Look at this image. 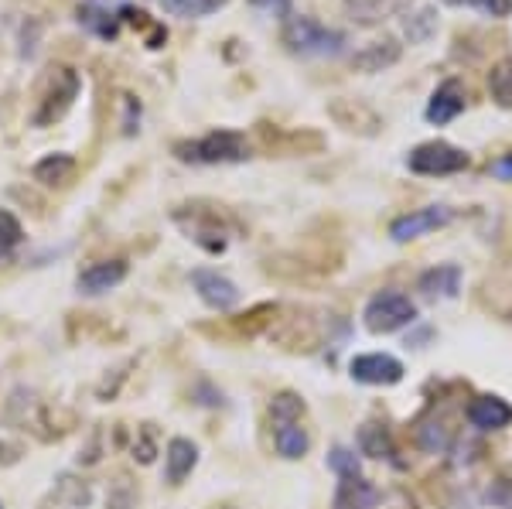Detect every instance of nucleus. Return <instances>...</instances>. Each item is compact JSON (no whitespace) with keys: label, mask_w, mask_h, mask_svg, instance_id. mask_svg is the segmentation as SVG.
I'll use <instances>...</instances> for the list:
<instances>
[{"label":"nucleus","mask_w":512,"mask_h":509,"mask_svg":"<svg viewBox=\"0 0 512 509\" xmlns=\"http://www.w3.org/2000/svg\"><path fill=\"white\" fill-rule=\"evenodd\" d=\"M403 31H407V38L414 41V45H420V41H427L437 31V11H417L414 18H407V24H403Z\"/></svg>","instance_id":"25"},{"label":"nucleus","mask_w":512,"mask_h":509,"mask_svg":"<svg viewBox=\"0 0 512 509\" xmlns=\"http://www.w3.org/2000/svg\"><path fill=\"white\" fill-rule=\"evenodd\" d=\"M123 277H127V260H99V264L79 270L76 287L82 294H106L117 284H123Z\"/></svg>","instance_id":"13"},{"label":"nucleus","mask_w":512,"mask_h":509,"mask_svg":"<svg viewBox=\"0 0 512 509\" xmlns=\"http://www.w3.org/2000/svg\"><path fill=\"white\" fill-rule=\"evenodd\" d=\"M465 103H468V93H465V86H461V79H444L441 86L434 89L431 103H427V120H431L434 127H444V123H451L465 110Z\"/></svg>","instance_id":"12"},{"label":"nucleus","mask_w":512,"mask_h":509,"mask_svg":"<svg viewBox=\"0 0 512 509\" xmlns=\"http://www.w3.org/2000/svg\"><path fill=\"white\" fill-rule=\"evenodd\" d=\"M407 168L414 171V175H427V178L458 175V171L468 168V154L444 141H427L407 154Z\"/></svg>","instance_id":"7"},{"label":"nucleus","mask_w":512,"mask_h":509,"mask_svg":"<svg viewBox=\"0 0 512 509\" xmlns=\"http://www.w3.org/2000/svg\"><path fill=\"white\" fill-rule=\"evenodd\" d=\"M229 0H161V7L175 18H205V14H216L219 7H226Z\"/></svg>","instance_id":"23"},{"label":"nucleus","mask_w":512,"mask_h":509,"mask_svg":"<svg viewBox=\"0 0 512 509\" xmlns=\"http://www.w3.org/2000/svg\"><path fill=\"white\" fill-rule=\"evenodd\" d=\"M270 424H274V445L277 455L294 462V458H304L311 448L308 428H304V400L297 393L284 390L270 400Z\"/></svg>","instance_id":"2"},{"label":"nucleus","mask_w":512,"mask_h":509,"mask_svg":"<svg viewBox=\"0 0 512 509\" xmlns=\"http://www.w3.org/2000/svg\"><path fill=\"white\" fill-rule=\"evenodd\" d=\"M420 291H424V298H454L461 291V270L451 264L431 267L420 277Z\"/></svg>","instance_id":"20"},{"label":"nucleus","mask_w":512,"mask_h":509,"mask_svg":"<svg viewBox=\"0 0 512 509\" xmlns=\"http://www.w3.org/2000/svg\"><path fill=\"white\" fill-rule=\"evenodd\" d=\"M451 219H454V209H448V205H427V209H414V212H407V216L393 219L390 236L396 243H407V240H417V236L448 226Z\"/></svg>","instance_id":"8"},{"label":"nucleus","mask_w":512,"mask_h":509,"mask_svg":"<svg viewBox=\"0 0 512 509\" xmlns=\"http://www.w3.org/2000/svg\"><path fill=\"white\" fill-rule=\"evenodd\" d=\"M492 175L502 178V182H512V154H506V158L492 161Z\"/></svg>","instance_id":"31"},{"label":"nucleus","mask_w":512,"mask_h":509,"mask_svg":"<svg viewBox=\"0 0 512 509\" xmlns=\"http://www.w3.org/2000/svg\"><path fill=\"white\" fill-rule=\"evenodd\" d=\"M280 38H284L287 52H294V55H338V52H342V45H345L342 31L325 28L321 21L304 18V14L287 18Z\"/></svg>","instance_id":"4"},{"label":"nucleus","mask_w":512,"mask_h":509,"mask_svg":"<svg viewBox=\"0 0 512 509\" xmlns=\"http://www.w3.org/2000/svg\"><path fill=\"white\" fill-rule=\"evenodd\" d=\"M468 421L475 424L478 431H499L512 424V407L502 397H475L468 404Z\"/></svg>","instance_id":"16"},{"label":"nucleus","mask_w":512,"mask_h":509,"mask_svg":"<svg viewBox=\"0 0 512 509\" xmlns=\"http://www.w3.org/2000/svg\"><path fill=\"white\" fill-rule=\"evenodd\" d=\"M123 4L120 7H110L106 0H82L79 4V24L86 31H93L96 38L103 41H113L120 35V24H123Z\"/></svg>","instance_id":"11"},{"label":"nucleus","mask_w":512,"mask_h":509,"mask_svg":"<svg viewBox=\"0 0 512 509\" xmlns=\"http://www.w3.org/2000/svg\"><path fill=\"white\" fill-rule=\"evenodd\" d=\"M448 7H478L489 18H509L512 14V0H444Z\"/></svg>","instance_id":"27"},{"label":"nucleus","mask_w":512,"mask_h":509,"mask_svg":"<svg viewBox=\"0 0 512 509\" xmlns=\"http://www.w3.org/2000/svg\"><path fill=\"white\" fill-rule=\"evenodd\" d=\"M332 117L342 123L345 130H355V123H359V120H366L369 127H379L376 113L366 110V106H359V103H352V100H335L332 103Z\"/></svg>","instance_id":"24"},{"label":"nucleus","mask_w":512,"mask_h":509,"mask_svg":"<svg viewBox=\"0 0 512 509\" xmlns=\"http://www.w3.org/2000/svg\"><path fill=\"white\" fill-rule=\"evenodd\" d=\"M0 509H4V506H0Z\"/></svg>","instance_id":"32"},{"label":"nucleus","mask_w":512,"mask_h":509,"mask_svg":"<svg viewBox=\"0 0 512 509\" xmlns=\"http://www.w3.org/2000/svg\"><path fill=\"white\" fill-rule=\"evenodd\" d=\"M379 489L366 482L362 475H338L335 509H376Z\"/></svg>","instance_id":"15"},{"label":"nucleus","mask_w":512,"mask_h":509,"mask_svg":"<svg viewBox=\"0 0 512 509\" xmlns=\"http://www.w3.org/2000/svg\"><path fill=\"white\" fill-rule=\"evenodd\" d=\"M328 465H332L335 475H359V458L345 448H335L332 455H328Z\"/></svg>","instance_id":"28"},{"label":"nucleus","mask_w":512,"mask_h":509,"mask_svg":"<svg viewBox=\"0 0 512 509\" xmlns=\"http://www.w3.org/2000/svg\"><path fill=\"white\" fill-rule=\"evenodd\" d=\"M79 72L69 69V65H52L45 72V79L38 82V93H35V113H31V123L35 127H52L59 123L65 113L72 110V103L79 100Z\"/></svg>","instance_id":"1"},{"label":"nucleus","mask_w":512,"mask_h":509,"mask_svg":"<svg viewBox=\"0 0 512 509\" xmlns=\"http://www.w3.org/2000/svg\"><path fill=\"white\" fill-rule=\"evenodd\" d=\"M123 106H127V117H123V134H137L140 123V103L134 96H123Z\"/></svg>","instance_id":"29"},{"label":"nucleus","mask_w":512,"mask_h":509,"mask_svg":"<svg viewBox=\"0 0 512 509\" xmlns=\"http://www.w3.org/2000/svg\"><path fill=\"white\" fill-rule=\"evenodd\" d=\"M400 59V45L393 38H383V41H373L369 48L352 55V69L355 72H383L386 65H393Z\"/></svg>","instance_id":"18"},{"label":"nucleus","mask_w":512,"mask_h":509,"mask_svg":"<svg viewBox=\"0 0 512 509\" xmlns=\"http://www.w3.org/2000/svg\"><path fill=\"white\" fill-rule=\"evenodd\" d=\"M21 240H24V229H21V223H18V219H14L7 209H0V260L11 257L14 246H18Z\"/></svg>","instance_id":"26"},{"label":"nucleus","mask_w":512,"mask_h":509,"mask_svg":"<svg viewBox=\"0 0 512 509\" xmlns=\"http://www.w3.org/2000/svg\"><path fill=\"white\" fill-rule=\"evenodd\" d=\"M192 284H195L198 298L212 311H233L239 305V287L229 281V277H222L219 270H205V267L195 270Z\"/></svg>","instance_id":"10"},{"label":"nucleus","mask_w":512,"mask_h":509,"mask_svg":"<svg viewBox=\"0 0 512 509\" xmlns=\"http://www.w3.org/2000/svg\"><path fill=\"white\" fill-rule=\"evenodd\" d=\"M362 318H366V328L373 335H390V332H396V328L414 322L417 305L400 291H379L376 298L366 305V311H362Z\"/></svg>","instance_id":"5"},{"label":"nucleus","mask_w":512,"mask_h":509,"mask_svg":"<svg viewBox=\"0 0 512 509\" xmlns=\"http://www.w3.org/2000/svg\"><path fill=\"white\" fill-rule=\"evenodd\" d=\"M175 223L185 229L188 240H195L202 250H209V253L226 250L229 229H226V223H222L219 212L198 209V205H181V209H175Z\"/></svg>","instance_id":"6"},{"label":"nucleus","mask_w":512,"mask_h":509,"mask_svg":"<svg viewBox=\"0 0 512 509\" xmlns=\"http://www.w3.org/2000/svg\"><path fill=\"white\" fill-rule=\"evenodd\" d=\"M410 4H414V0H345V11H349V18L355 24L373 28V24H383L396 18V14H403Z\"/></svg>","instance_id":"14"},{"label":"nucleus","mask_w":512,"mask_h":509,"mask_svg":"<svg viewBox=\"0 0 512 509\" xmlns=\"http://www.w3.org/2000/svg\"><path fill=\"white\" fill-rule=\"evenodd\" d=\"M355 383H366V387H393L403 380V363L386 352H366V356H355L349 366Z\"/></svg>","instance_id":"9"},{"label":"nucleus","mask_w":512,"mask_h":509,"mask_svg":"<svg viewBox=\"0 0 512 509\" xmlns=\"http://www.w3.org/2000/svg\"><path fill=\"white\" fill-rule=\"evenodd\" d=\"M489 89H492L495 103L512 110V55H506L502 62H495V69L489 72Z\"/></svg>","instance_id":"22"},{"label":"nucleus","mask_w":512,"mask_h":509,"mask_svg":"<svg viewBox=\"0 0 512 509\" xmlns=\"http://www.w3.org/2000/svg\"><path fill=\"white\" fill-rule=\"evenodd\" d=\"M359 448L366 451L369 458H390V462H396V448H393L390 431H386L383 424H376V421L362 424V431H359Z\"/></svg>","instance_id":"21"},{"label":"nucleus","mask_w":512,"mask_h":509,"mask_svg":"<svg viewBox=\"0 0 512 509\" xmlns=\"http://www.w3.org/2000/svg\"><path fill=\"white\" fill-rule=\"evenodd\" d=\"M250 4L267 14H274V18H287V14H291V0H250Z\"/></svg>","instance_id":"30"},{"label":"nucleus","mask_w":512,"mask_h":509,"mask_svg":"<svg viewBox=\"0 0 512 509\" xmlns=\"http://www.w3.org/2000/svg\"><path fill=\"white\" fill-rule=\"evenodd\" d=\"M198 465V448L188 438H171L168 451H164V472H168L171 486H181Z\"/></svg>","instance_id":"17"},{"label":"nucleus","mask_w":512,"mask_h":509,"mask_svg":"<svg viewBox=\"0 0 512 509\" xmlns=\"http://www.w3.org/2000/svg\"><path fill=\"white\" fill-rule=\"evenodd\" d=\"M175 158L185 164H233L250 158V144L236 130H212L198 141H178Z\"/></svg>","instance_id":"3"},{"label":"nucleus","mask_w":512,"mask_h":509,"mask_svg":"<svg viewBox=\"0 0 512 509\" xmlns=\"http://www.w3.org/2000/svg\"><path fill=\"white\" fill-rule=\"evenodd\" d=\"M35 182L48 185V188H62L72 182V175H76V158L72 154H48V158H41L35 164Z\"/></svg>","instance_id":"19"}]
</instances>
